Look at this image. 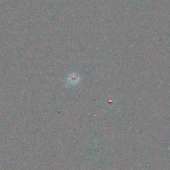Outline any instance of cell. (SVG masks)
I'll list each match as a JSON object with an SVG mask.
<instances>
[{
    "label": "cell",
    "instance_id": "1",
    "mask_svg": "<svg viewBox=\"0 0 170 170\" xmlns=\"http://www.w3.org/2000/svg\"><path fill=\"white\" fill-rule=\"evenodd\" d=\"M78 77H77V75H71L70 77H69V83L70 84H77L78 82Z\"/></svg>",
    "mask_w": 170,
    "mask_h": 170
}]
</instances>
